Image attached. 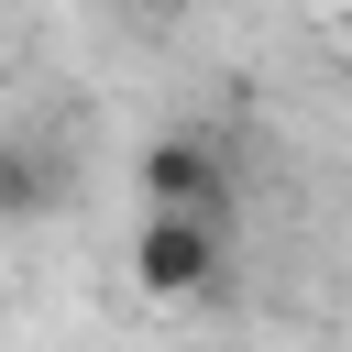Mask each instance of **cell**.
Here are the masks:
<instances>
[{"mask_svg": "<svg viewBox=\"0 0 352 352\" xmlns=\"http://www.w3.org/2000/svg\"><path fill=\"white\" fill-rule=\"evenodd\" d=\"M121 286L143 308H209L231 286V209H143L132 253H121Z\"/></svg>", "mask_w": 352, "mask_h": 352, "instance_id": "1", "label": "cell"}, {"mask_svg": "<svg viewBox=\"0 0 352 352\" xmlns=\"http://www.w3.org/2000/svg\"><path fill=\"white\" fill-rule=\"evenodd\" d=\"M132 187H143V209H231V154L209 132H154L132 154Z\"/></svg>", "mask_w": 352, "mask_h": 352, "instance_id": "2", "label": "cell"}, {"mask_svg": "<svg viewBox=\"0 0 352 352\" xmlns=\"http://www.w3.org/2000/svg\"><path fill=\"white\" fill-rule=\"evenodd\" d=\"M66 187H55V165L33 154V143H0V220H44Z\"/></svg>", "mask_w": 352, "mask_h": 352, "instance_id": "3", "label": "cell"}]
</instances>
